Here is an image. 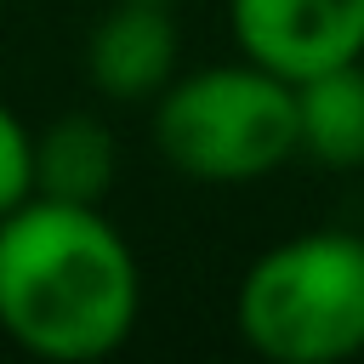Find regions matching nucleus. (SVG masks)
Returning a JSON list of instances; mask_svg holds the SVG:
<instances>
[{
  "mask_svg": "<svg viewBox=\"0 0 364 364\" xmlns=\"http://www.w3.org/2000/svg\"><path fill=\"white\" fill-rule=\"evenodd\" d=\"M233 330L267 364H341L364 353V233L313 228L267 245L239 290Z\"/></svg>",
  "mask_w": 364,
  "mask_h": 364,
  "instance_id": "obj_2",
  "label": "nucleus"
},
{
  "mask_svg": "<svg viewBox=\"0 0 364 364\" xmlns=\"http://www.w3.org/2000/svg\"><path fill=\"white\" fill-rule=\"evenodd\" d=\"M119 176V136L97 114H57L34 131V193L68 205H102Z\"/></svg>",
  "mask_w": 364,
  "mask_h": 364,
  "instance_id": "obj_6",
  "label": "nucleus"
},
{
  "mask_svg": "<svg viewBox=\"0 0 364 364\" xmlns=\"http://www.w3.org/2000/svg\"><path fill=\"white\" fill-rule=\"evenodd\" d=\"M154 6H182V0H154Z\"/></svg>",
  "mask_w": 364,
  "mask_h": 364,
  "instance_id": "obj_9",
  "label": "nucleus"
},
{
  "mask_svg": "<svg viewBox=\"0 0 364 364\" xmlns=\"http://www.w3.org/2000/svg\"><path fill=\"white\" fill-rule=\"evenodd\" d=\"M176 17L154 0H114L85 40V80L108 102H154L176 74Z\"/></svg>",
  "mask_w": 364,
  "mask_h": 364,
  "instance_id": "obj_5",
  "label": "nucleus"
},
{
  "mask_svg": "<svg viewBox=\"0 0 364 364\" xmlns=\"http://www.w3.org/2000/svg\"><path fill=\"white\" fill-rule=\"evenodd\" d=\"M222 6L233 51L273 68L290 85L318 68L364 57V0H222Z\"/></svg>",
  "mask_w": 364,
  "mask_h": 364,
  "instance_id": "obj_4",
  "label": "nucleus"
},
{
  "mask_svg": "<svg viewBox=\"0 0 364 364\" xmlns=\"http://www.w3.org/2000/svg\"><path fill=\"white\" fill-rule=\"evenodd\" d=\"M34 193V131L17 119L11 102H0V216Z\"/></svg>",
  "mask_w": 364,
  "mask_h": 364,
  "instance_id": "obj_8",
  "label": "nucleus"
},
{
  "mask_svg": "<svg viewBox=\"0 0 364 364\" xmlns=\"http://www.w3.org/2000/svg\"><path fill=\"white\" fill-rule=\"evenodd\" d=\"M142 313V267L102 205L28 193L0 216V330L46 364L119 353Z\"/></svg>",
  "mask_w": 364,
  "mask_h": 364,
  "instance_id": "obj_1",
  "label": "nucleus"
},
{
  "mask_svg": "<svg viewBox=\"0 0 364 364\" xmlns=\"http://www.w3.org/2000/svg\"><path fill=\"white\" fill-rule=\"evenodd\" d=\"M148 131L159 159L188 182H262L296 154V91L250 57L210 63L171 74V85L154 97Z\"/></svg>",
  "mask_w": 364,
  "mask_h": 364,
  "instance_id": "obj_3",
  "label": "nucleus"
},
{
  "mask_svg": "<svg viewBox=\"0 0 364 364\" xmlns=\"http://www.w3.org/2000/svg\"><path fill=\"white\" fill-rule=\"evenodd\" d=\"M290 91H296V154L330 171H358L364 165V57L318 68Z\"/></svg>",
  "mask_w": 364,
  "mask_h": 364,
  "instance_id": "obj_7",
  "label": "nucleus"
}]
</instances>
